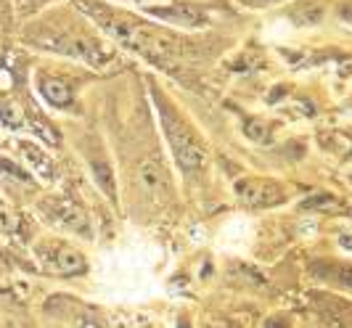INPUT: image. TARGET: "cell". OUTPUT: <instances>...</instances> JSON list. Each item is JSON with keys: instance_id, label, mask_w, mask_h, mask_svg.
Listing matches in <instances>:
<instances>
[{"instance_id": "obj_1", "label": "cell", "mask_w": 352, "mask_h": 328, "mask_svg": "<svg viewBox=\"0 0 352 328\" xmlns=\"http://www.w3.org/2000/svg\"><path fill=\"white\" fill-rule=\"evenodd\" d=\"M16 40L24 51L35 56L72 61L93 72H104L117 61L120 53L104 30L74 0L48 6L35 17L19 21Z\"/></svg>"}, {"instance_id": "obj_2", "label": "cell", "mask_w": 352, "mask_h": 328, "mask_svg": "<svg viewBox=\"0 0 352 328\" xmlns=\"http://www.w3.org/2000/svg\"><path fill=\"white\" fill-rule=\"evenodd\" d=\"M151 98H154V106H157L159 124L164 130V138H167L170 151L175 156V164L186 175H199L207 164L204 138L199 135V130L194 124L186 120V114L164 96V90L151 85Z\"/></svg>"}, {"instance_id": "obj_3", "label": "cell", "mask_w": 352, "mask_h": 328, "mask_svg": "<svg viewBox=\"0 0 352 328\" xmlns=\"http://www.w3.org/2000/svg\"><path fill=\"white\" fill-rule=\"evenodd\" d=\"M93 74L96 72L88 67L43 56V61L32 69V87L40 96V101L53 111H77L82 85Z\"/></svg>"}, {"instance_id": "obj_4", "label": "cell", "mask_w": 352, "mask_h": 328, "mask_svg": "<svg viewBox=\"0 0 352 328\" xmlns=\"http://www.w3.org/2000/svg\"><path fill=\"white\" fill-rule=\"evenodd\" d=\"M138 11L148 19L167 24V27H175V30H204L212 21L210 8L196 0H157Z\"/></svg>"}, {"instance_id": "obj_5", "label": "cell", "mask_w": 352, "mask_h": 328, "mask_svg": "<svg viewBox=\"0 0 352 328\" xmlns=\"http://www.w3.org/2000/svg\"><path fill=\"white\" fill-rule=\"evenodd\" d=\"M37 259L53 276H80L88 270V259L64 239H43L35 246Z\"/></svg>"}, {"instance_id": "obj_6", "label": "cell", "mask_w": 352, "mask_h": 328, "mask_svg": "<svg viewBox=\"0 0 352 328\" xmlns=\"http://www.w3.org/2000/svg\"><path fill=\"white\" fill-rule=\"evenodd\" d=\"M236 196L249 207H276L286 201V190L270 177H241L233 183Z\"/></svg>"}, {"instance_id": "obj_7", "label": "cell", "mask_w": 352, "mask_h": 328, "mask_svg": "<svg viewBox=\"0 0 352 328\" xmlns=\"http://www.w3.org/2000/svg\"><path fill=\"white\" fill-rule=\"evenodd\" d=\"M51 217L56 225H61L67 230H74V233H85V228H88L85 212L80 209V204H74V201H61L58 209H51Z\"/></svg>"}, {"instance_id": "obj_8", "label": "cell", "mask_w": 352, "mask_h": 328, "mask_svg": "<svg viewBox=\"0 0 352 328\" xmlns=\"http://www.w3.org/2000/svg\"><path fill=\"white\" fill-rule=\"evenodd\" d=\"M8 3H11V8H14V14H16L19 21H24V19L40 14L43 8L56 6V3H64V0H8Z\"/></svg>"}, {"instance_id": "obj_9", "label": "cell", "mask_w": 352, "mask_h": 328, "mask_svg": "<svg viewBox=\"0 0 352 328\" xmlns=\"http://www.w3.org/2000/svg\"><path fill=\"white\" fill-rule=\"evenodd\" d=\"M104 3H111V6H124V8H143V6H148V3H157V0H104Z\"/></svg>"}, {"instance_id": "obj_10", "label": "cell", "mask_w": 352, "mask_h": 328, "mask_svg": "<svg viewBox=\"0 0 352 328\" xmlns=\"http://www.w3.org/2000/svg\"><path fill=\"white\" fill-rule=\"evenodd\" d=\"M329 328H352V315H334Z\"/></svg>"}, {"instance_id": "obj_11", "label": "cell", "mask_w": 352, "mask_h": 328, "mask_svg": "<svg viewBox=\"0 0 352 328\" xmlns=\"http://www.w3.org/2000/svg\"><path fill=\"white\" fill-rule=\"evenodd\" d=\"M339 17L352 24V3H342V6H339Z\"/></svg>"}, {"instance_id": "obj_12", "label": "cell", "mask_w": 352, "mask_h": 328, "mask_svg": "<svg viewBox=\"0 0 352 328\" xmlns=\"http://www.w3.org/2000/svg\"><path fill=\"white\" fill-rule=\"evenodd\" d=\"M339 281H342V283H347V286H352V265L350 267H342V270H339Z\"/></svg>"}]
</instances>
